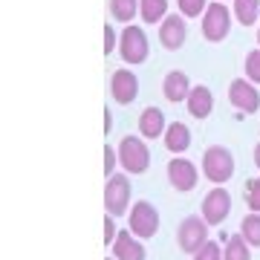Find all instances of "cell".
I'll return each mask as SVG.
<instances>
[{"label": "cell", "instance_id": "44dd1931", "mask_svg": "<svg viewBox=\"0 0 260 260\" xmlns=\"http://www.w3.org/2000/svg\"><path fill=\"white\" fill-rule=\"evenodd\" d=\"M139 15L145 23H159L168 18V0H139Z\"/></svg>", "mask_w": 260, "mask_h": 260}, {"label": "cell", "instance_id": "4fadbf2b", "mask_svg": "<svg viewBox=\"0 0 260 260\" xmlns=\"http://www.w3.org/2000/svg\"><path fill=\"white\" fill-rule=\"evenodd\" d=\"M113 254L119 260H145L148 257V251H145V246H142V240L136 237V234L130 232V229H124V232L116 234V243H113Z\"/></svg>", "mask_w": 260, "mask_h": 260}, {"label": "cell", "instance_id": "7c38bea8", "mask_svg": "<svg viewBox=\"0 0 260 260\" xmlns=\"http://www.w3.org/2000/svg\"><path fill=\"white\" fill-rule=\"evenodd\" d=\"M188 38V23H185V15H168L162 23H159V44L165 49H179L185 44Z\"/></svg>", "mask_w": 260, "mask_h": 260}, {"label": "cell", "instance_id": "8992f818", "mask_svg": "<svg viewBox=\"0 0 260 260\" xmlns=\"http://www.w3.org/2000/svg\"><path fill=\"white\" fill-rule=\"evenodd\" d=\"M205 243H208V223L203 220V214L200 217H185L177 229V246L185 254H197Z\"/></svg>", "mask_w": 260, "mask_h": 260}, {"label": "cell", "instance_id": "52a82bcc", "mask_svg": "<svg viewBox=\"0 0 260 260\" xmlns=\"http://www.w3.org/2000/svg\"><path fill=\"white\" fill-rule=\"evenodd\" d=\"M104 208L113 217H121L130 208V179L124 174L107 177V182H104Z\"/></svg>", "mask_w": 260, "mask_h": 260}, {"label": "cell", "instance_id": "d6986e66", "mask_svg": "<svg viewBox=\"0 0 260 260\" xmlns=\"http://www.w3.org/2000/svg\"><path fill=\"white\" fill-rule=\"evenodd\" d=\"M232 12H234V18H237V23L254 26V20L260 15V0H234Z\"/></svg>", "mask_w": 260, "mask_h": 260}, {"label": "cell", "instance_id": "484cf974", "mask_svg": "<svg viewBox=\"0 0 260 260\" xmlns=\"http://www.w3.org/2000/svg\"><path fill=\"white\" fill-rule=\"evenodd\" d=\"M191 257L194 260H223V249H220V243L208 240L203 249L197 251V254H191Z\"/></svg>", "mask_w": 260, "mask_h": 260}, {"label": "cell", "instance_id": "5b68a950", "mask_svg": "<svg viewBox=\"0 0 260 260\" xmlns=\"http://www.w3.org/2000/svg\"><path fill=\"white\" fill-rule=\"evenodd\" d=\"M127 229L139 240H148V237H153V234L159 232V211L156 205L148 203V200H139V203H133V208H130V217H127Z\"/></svg>", "mask_w": 260, "mask_h": 260}, {"label": "cell", "instance_id": "4dcf8cb0", "mask_svg": "<svg viewBox=\"0 0 260 260\" xmlns=\"http://www.w3.org/2000/svg\"><path fill=\"white\" fill-rule=\"evenodd\" d=\"M254 165L260 168V142H257V145H254Z\"/></svg>", "mask_w": 260, "mask_h": 260}, {"label": "cell", "instance_id": "f1b7e54d", "mask_svg": "<svg viewBox=\"0 0 260 260\" xmlns=\"http://www.w3.org/2000/svg\"><path fill=\"white\" fill-rule=\"evenodd\" d=\"M113 168H116V150L107 145V148H104V174H107V177H113Z\"/></svg>", "mask_w": 260, "mask_h": 260}, {"label": "cell", "instance_id": "1f68e13d", "mask_svg": "<svg viewBox=\"0 0 260 260\" xmlns=\"http://www.w3.org/2000/svg\"><path fill=\"white\" fill-rule=\"evenodd\" d=\"M257 44H260V29H257Z\"/></svg>", "mask_w": 260, "mask_h": 260}, {"label": "cell", "instance_id": "7402d4cb", "mask_svg": "<svg viewBox=\"0 0 260 260\" xmlns=\"http://www.w3.org/2000/svg\"><path fill=\"white\" fill-rule=\"evenodd\" d=\"M240 234L246 237V243L251 249H260V214L257 211H249L240 220Z\"/></svg>", "mask_w": 260, "mask_h": 260}, {"label": "cell", "instance_id": "d4e9b609", "mask_svg": "<svg viewBox=\"0 0 260 260\" xmlns=\"http://www.w3.org/2000/svg\"><path fill=\"white\" fill-rule=\"evenodd\" d=\"M246 78L260 84V49H251L246 55Z\"/></svg>", "mask_w": 260, "mask_h": 260}, {"label": "cell", "instance_id": "ac0fdd59", "mask_svg": "<svg viewBox=\"0 0 260 260\" xmlns=\"http://www.w3.org/2000/svg\"><path fill=\"white\" fill-rule=\"evenodd\" d=\"M110 18H116L119 23H130L139 15V0H107Z\"/></svg>", "mask_w": 260, "mask_h": 260}, {"label": "cell", "instance_id": "7a4b0ae2", "mask_svg": "<svg viewBox=\"0 0 260 260\" xmlns=\"http://www.w3.org/2000/svg\"><path fill=\"white\" fill-rule=\"evenodd\" d=\"M203 174H205L208 182H214V185L229 182V179L234 177L232 150L223 148V145H211V148H205V153H203Z\"/></svg>", "mask_w": 260, "mask_h": 260}, {"label": "cell", "instance_id": "2e32d148", "mask_svg": "<svg viewBox=\"0 0 260 260\" xmlns=\"http://www.w3.org/2000/svg\"><path fill=\"white\" fill-rule=\"evenodd\" d=\"M165 113L159 110V107H145L139 116V133L145 139H159V136H165Z\"/></svg>", "mask_w": 260, "mask_h": 260}, {"label": "cell", "instance_id": "ba28073f", "mask_svg": "<svg viewBox=\"0 0 260 260\" xmlns=\"http://www.w3.org/2000/svg\"><path fill=\"white\" fill-rule=\"evenodd\" d=\"M200 214H203V220L208 225H220L232 214V197L225 191L223 185L211 188L208 194L203 197V205H200Z\"/></svg>", "mask_w": 260, "mask_h": 260}, {"label": "cell", "instance_id": "5bb4252c", "mask_svg": "<svg viewBox=\"0 0 260 260\" xmlns=\"http://www.w3.org/2000/svg\"><path fill=\"white\" fill-rule=\"evenodd\" d=\"M191 81H188V75L182 70H171L165 75V81H162V93L171 104H179V102H188V95H191Z\"/></svg>", "mask_w": 260, "mask_h": 260}, {"label": "cell", "instance_id": "30bf717a", "mask_svg": "<svg viewBox=\"0 0 260 260\" xmlns=\"http://www.w3.org/2000/svg\"><path fill=\"white\" fill-rule=\"evenodd\" d=\"M197 179H200V174H197L194 162H188V159H182V156H177V159L168 162V182L177 188V191H182V194L194 191Z\"/></svg>", "mask_w": 260, "mask_h": 260}, {"label": "cell", "instance_id": "ffe728a7", "mask_svg": "<svg viewBox=\"0 0 260 260\" xmlns=\"http://www.w3.org/2000/svg\"><path fill=\"white\" fill-rule=\"evenodd\" d=\"M223 260H251V246L246 243L243 234H234L229 237L223 246Z\"/></svg>", "mask_w": 260, "mask_h": 260}, {"label": "cell", "instance_id": "83f0119b", "mask_svg": "<svg viewBox=\"0 0 260 260\" xmlns=\"http://www.w3.org/2000/svg\"><path fill=\"white\" fill-rule=\"evenodd\" d=\"M113 49H116V29L107 23L104 26V55H113Z\"/></svg>", "mask_w": 260, "mask_h": 260}, {"label": "cell", "instance_id": "8fae6325", "mask_svg": "<svg viewBox=\"0 0 260 260\" xmlns=\"http://www.w3.org/2000/svg\"><path fill=\"white\" fill-rule=\"evenodd\" d=\"M110 95L116 104H130L139 95V78L133 70H116L110 75Z\"/></svg>", "mask_w": 260, "mask_h": 260}, {"label": "cell", "instance_id": "9a60e30c", "mask_svg": "<svg viewBox=\"0 0 260 260\" xmlns=\"http://www.w3.org/2000/svg\"><path fill=\"white\" fill-rule=\"evenodd\" d=\"M188 113L194 116V119H208L214 110V95L211 90L205 87V84H197L194 90H191V95H188V102H185Z\"/></svg>", "mask_w": 260, "mask_h": 260}, {"label": "cell", "instance_id": "3957f363", "mask_svg": "<svg viewBox=\"0 0 260 260\" xmlns=\"http://www.w3.org/2000/svg\"><path fill=\"white\" fill-rule=\"evenodd\" d=\"M229 32H232V12H229V6L220 3V0L208 3V9L203 15V38L208 44H220V41L229 38Z\"/></svg>", "mask_w": 260, "mask_h": 260}, {"label": "cell", "instance_id": "9c48e42d", "mask_svg": "<svg viewBox=\"0 0 260 260\" xmlns=\"http://www.w3.org/2000/svg\"><path fill=\"white\" fill-rule=\"evenodd\" d=\"M229 102H232L240 113H257V107H260L257 84L249 81V78H234V81L229 84Z\"/></svg>", "mask_w": 260, "mask_h": 260}, {"label": "cell", "instance_id": "cb8c5ba5", "mask_svg": "<svg viewBox=\"0 0 260 260\" xmlns=\"http://www.w3.org/2000/svg\"><path fill=\"white\" fill-rule=\"evenodd\" d=\"M246 205H249L251 211L260 214V177L246 182Z\"/></svg>", "mask_w": 260, "mask_h": 260}, {"label": "cell", "instance_id": "4316f807", "mask_svg": "<svg viewBox=\"0 0 260 260\" xmlns=\"http://www.w3.org/2000/svg\"><path fill=\"white\" fill-rule=\"evenodd\" d=\"M116 243V220H113V214L104 217V246H113Z\"/></svg>", "mask_w": 260, "mask_h": 260}, {"label": "cell", "instance_id": "f546056e", "mask_svg": "<svg viewBox=\"0 0 260 260\" xmlns=\"http://www.w3.org/2000/svg\"><path fill=\"white\" fill-rule=\"evenodd\" d=\"M110 127H113V116L110 110H104V133H110Z\"/></svg>", "mask_w": 260, "mask_h": 260}, {"label": "cell", "instance_id": "277c9868", "mask_svg": "<svg viewBox=\"0 0 260 260\" xmlns=\"http://www.w3.org/2000/svg\"><path fill=\"white\" fill-rule=\"evenodd\" d=\"M119 162L127 174H145L150 168V150L139 136H124L119 142Z\"/></svg>", "mask_w": 260, "mask_h": 260}, {"label": "cell", "instance_id": "603a6c76", "mask_svg": "<svg viewBox=\"0 0 260 260\" xmlns=\"http://www.w3.org/2000/svg\"><path fill=\"white\" fill-rule=\"evenodd\" d=\"M177 6L179 15H185V18H203L208 9V0H177Z\"/></svg>", "mask_w": 260, "mask_h": 260}, {"label": "cell", "instance_id": "6da1fadb", "mask_svg": "<svg viewBox=\"0 0 260 260\" xmlns=\"http://www.w3.org/2000/svg\"><path fill=\"white\" fill-rule=\"evenodd\" d=\"M119 55L124 64L130 67H139L148 61L150 55V44H148V32L136 23H127V26L121 29L119 35Z\"/></svg>", "mask_w": 260, "mask_h": 260}, {"label": "cell", "instance_id": "d6a6232c", "mask_svg": "<svg viewBox=\"0 0 260 260\" xmlns=\"http://www.w3.org/2000/svg\"><path fill=\"white\" fill-rule=\"evenodd\" d=\"M107 260H119V257H107Z\"/></svg>", "mask_w": 260, "mask_h": 260}, {"label": "cell", "instance_id": "e0dca14e", "mask_svg": "<svg viewBox=\"0 0 260 260\" xmlns=\"http://www.w3.org/2000/svg\"><path fill=\"white\" fill-rule=\"evenodd\" d=\"M165 148L171 150V153H182V150L191 148V130L182 124V121H171L165 127Z\"/></svg>", "mask_w": 260, "mask_h": 260}]
</instances>
